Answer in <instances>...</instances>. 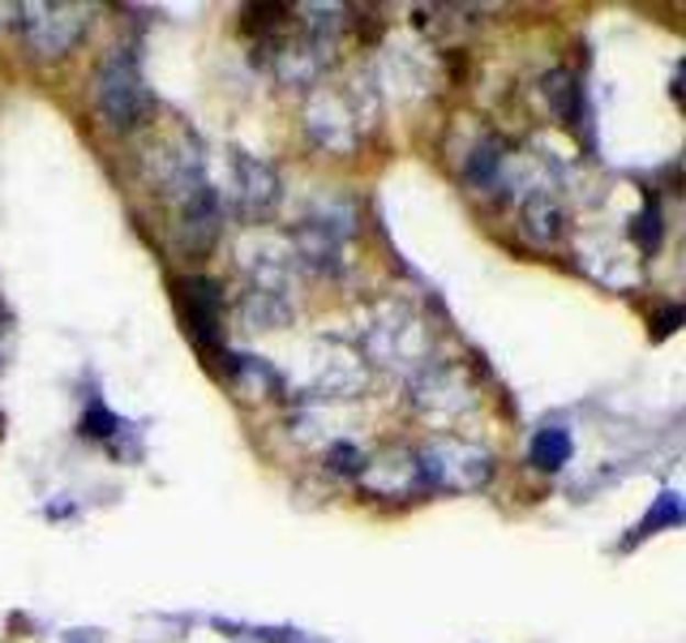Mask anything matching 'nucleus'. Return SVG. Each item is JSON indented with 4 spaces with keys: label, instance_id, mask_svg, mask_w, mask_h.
<instances>
[{
    "label": "nucleus",
    "instance_id": "f257e3e1",
    "mask_svg": "<svg viewBox=\"0 0 686 643\" xmlns=\"http://www.w3.org/2000/svg\"><path fill=\"white\" fill-rule=\"evenodd\" d=\"M95 95H99V112L117 129L146 125L151 112H155V95H151V86H146L142 69L133 65L129 52H117V56L103 60Z\"/></svg>",
    "mask_w": 686,
    "mask_h": 643
},
{
    "label": "nucleus",
    "instance_id": "f03ea898",
    "mask_svg": "<svg viewBox=\"0 0 686 643\" xmlns=\"http://www.w3.org/2000/svg\"><path fill=\"white\" fill-rule=\"evenodd\" d=\"M417 468L425 472L429 485H438V489H480L485 480H489V455L485 451H476V446H464V442H442V446H433L421 455V464Z\"/></svg>",
    "mask_w": 686,
    "mask_h": 643
},
{
    "label": "nucleus",
    "instance_id": "7ed1b4c3",
    "mask_svg": "<svg viewBox=\"0 0 686 643\" xmlns=\"http://www.w3.org/2000/svg\"><path fill=\"white\" fill-rule=\"evenodd\" d=\"M26 40L43 56H60L69 52L86 26L82 4H26Z\"/></svg>",
    "mask_w": 686,
    "mask_h": 643
},
{
    "label": "nucleus",
    "instance_id": "20e7f679",
    "mask_svg": "<svg viewBox=\"0 0 686 643\" xmlns=\"http://www.w3.org/2000/svg\"><path fill=\"white\" fill-rule=\"evenodd\" d=\"M236 180H241V207L245 211L262 214L275 198H279V180H275V171L266 168L262 159H254V155H241L236 159Z\"/></svg>",
    "mask_w": 686,
    "mask_h": 643
},
{
    "label": "nucleus",
    "instance_id": "39448f33",
    "mask_svg": "<svg viewBox=\"0 0 686 643\" xmlns=\"http://www.w3.org/2000/svg\"><path fill=\"white\" fill-rule=\"evenodd\" d=\"M180 304H185V318L198 326V331H207V335H219V284L214 279H180Z\"/></svg>",
    "mask_w": 686,
    "mask_h": 643
},
{
    "label": "nucleus",
    "instance_id": "423d86ee",
    "mask_svg": "<svg viewBox=\"0 0 686 643\" xmlns=\"http://www.w3.org/2000/svg\"><path fill=\"white\" fill-rule=\"evenodd\" d=\"M214 228H219V198H214L211 185H198L185 202V236L193 250H202L214 236Z\"/></svg>",
    "mask_w": 686,
    "mask_h": 643
},
{
    "label": "nucleus",
    "instance_id": "0eeeda50",
    "mask_svg": "<svg viewBox=\"0 0 686 643\" xmlns=\"http://www.w3.org/2000/svg\"><path fill=\"white\" fill-rule=\"evenodd\" d=\"M528 459H532V468H541V472L566 468V464H571V433H566V429H541V433L532 437Z\"/></svg>",
    "mask_w": 686,
    "mask_h": 643
},
{
    "label": "nucleus",
    "instance_id": "6e6552de",
    "mask_svg": "<svg viewBox=\"0 0 686 643\" xmlns=\"http://www.w3.org/2000/svg\"><path fill=\"white\" fill-rule=\"evenodd\" d=\"M523 232H528L536 245H550L557 232H562V211H557L545 193L528 198V207H523Z\"/></svg>",
    "mask_w": 686,
    "mask_h": 643
},
{
    "label": "nucleus",
    "instance_id": "1a4fd4ad",
    "mask_svg": "<svg viewBox=\"0 0 686 643\" xmlns=\"http://www.w3.org/2000/svg\"><path fill=\"white\" fill-rule=\"evenodd\" d=\"M545 103L557 112V121H575V108H579V86H575V78L554 69L545 78Z\"/></svg>",
    "mask_w": 686,
    "mask_h": 643
},
{
    "label": "nucleus",
    "instance_id": "9d476101",
    "mask_svg": "<svg viewBox=\"0 0 686 643\" xmlns=\"http://www.w3.org/2000/svg\"><path fill=\"white\" fill-rule=\"evenodd\" d=\"M635 245H640L643 254H652L656 245H661V207H656V198H648V207L635 214Z\"/></svg>",
    "mask_w": 686,
    "mask_h": 643
},
{
    "label": "nucleus",
    "instance_id": "9b49d317",
    "mask_svg": "<svg viewBox=\"0 0 686 643\" xmlns=\"http://www.w3.org/2000/svg\"><path fill=\"white\" fill-rule=\"evenodd\" d=\"M683 523V507H678V494H661L656 498V511H648V519H643V536L648 532H661V528H678Z\"/></svg>",
    "mask_w": 686,
    "mask_h": 643
},
{
    "label": "nucleus",
    "instance_id": "f8f14e48",
    "mask_svg": "<svg viewBox=\"0 0 686 643\" xmlns=\"http://www.w3.org/2000/svg\"><path fill=\"white\" fill-rule=\"evenodd\" d=\"M498 164H502L498 146H494V142H485V146H480V151L472 155L468 180H472V185H494V176H498Z\"/></svg>",
    "mask_w": 686,
    "mask_h": 643
},
{
    "label": "nucleus",
    "instance_id": "ddd939ff",
    "mask_svg": "<svg viewBox=\"0 0 686 643\" xmlns=\"http://www.w3.org/2000/svg\"><path fill=\"white\" fill-rule=\"evenodd\" d=\"M117 425H121V421H117L108 408H99V403H95V408L82 417V433H90V437H112Z\"/></svg>",
    "mask_w": 686,
    "mask_h": 643
},
{
    "label": "nucleus",
    "instance_id": "4468645a",
    "mask_svg": "<svg viewBox=\"0 0 686 643\" xmlns=\"http://www.w3.org/2000/svg\"><path fill=\"white\" fill-rule=\"evenodd\" d=\"M331 468L356 476V472H361V451H356V446H335V451H331Z\"/></svg>",
    "mask_w": 686,
    "mask_h": 643
}]
</instances>
